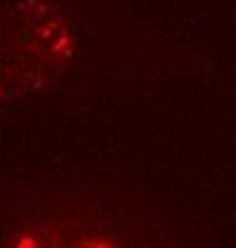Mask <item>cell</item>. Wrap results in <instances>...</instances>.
I'll return each mask as SVG.
<instances>
[{"mask_svg":"<svg viewBox=\"0 0 236 248\" xmlns=\"http://www.w3.org/2000/svg\"><path fill=\"white\" fill-rule=\"evenodd\" d=\"M15 248H43V244H41V236L36 232H22L15 239Z\"/></svg>","mask_w":236,"mask_h":248,"instance_id":"1","label":"cell"}]
</instances>
